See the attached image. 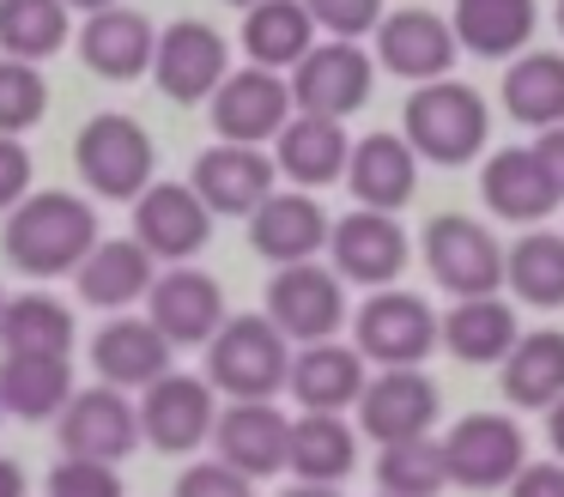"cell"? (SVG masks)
<instances>
[{
	"instance_id": "cell-24",
	"label": "cell",
	"mask_w": 564,
	"mask_h": 497,
	"mask_svg": "<svg viewBox=\"0 0 564 497\" xmlns=\"http://www.w3.org/2000/svg\"><path fill=\"white\" fill-rule=\"evenodd\" d=\"M479 201L503 225H546L558 213V188L540 170L534 145H503V152H491L486 170H479Z\"/></svg>"
},
{
	"instance_id": "cell-9",
	"label": "cell",
	"mask_w": 564,
	"mask_h": 497,
	"mask_svg": "<svg viewBox=\"0 0 564 497\" xmlns=\"http://www.w3.org/2000/svg\"><path fill=\"white\" fill-rule=\"evenodd\" d=\"M425 267L449 298H486L503 285V249L479 218L437 213L425 225Z\"/></svg>"
},
{
	"instance_id": "cell-45",
	"label": "cell",
	"mask_w": 564,
	"mask_h": 497,
	"mask_svg": "<svg viewBox=\"0 0 564 497\" xmlns=\"http://www.w3.org/2000/svg\"><path fill=\"white\" fill-rule=\"evenodd\" d=\"M503 491L510 497H564V461H522V473Z\"/></svg>"
},
{
	"instance_id": "cell-47",
	"label": "cell",
	"mask_w": 564,
	"mask_h": 497,
	"mask_svg": "<svg viewBox=\"0 0 564 497\" xmlns=\"http://www.w3.org/2000/svg\"><path fill=\"white\" fill-rule=\"evenodd\" d=\"M25 491H31L25 467H19L13 455H0V497H25Z\"/></svg>"
},
{
	"instance_id": "cell-36",
	"label": "cell",
	"mask_w": 564,
	"mask_h": 497,
	"mask_svg": "<svg viewBox=\"0 0 564 497\" xmlns=\"http://www.w3.org/2000/svg\"><path fill=\"white\" fill-rule=\"evenodd\" d=\"M74 310L50 291H19V298L0 303V352H55L67 358L74 352Z\"/></svg>"
},
{
	"instance_id": "cell-22",
	"label": "cell",
	"mask_w": 564,
	"mask_h": 497,
	"mask_svg": "<svg viewBox=\"0 0 564 497\" xmlns=\"http://www.w3.org/2000/svg\"><path fill=\"white\" fill-rule=\"evenodd\" d=\"M171 358H176V346L152 327V315L116 310L110 322L98 327V339H91V370H98V382L128 388V395L159 382V376L171 370Z\"/></svg>"
},
{
	"instance_id": "cell-37",
	"label": "cell",
	"mask_w": 564,
	"mask_h": 497,
	"mask_svg": "<svg viewBox=\"0 0 564 497\" xmlns=\"http://www.w3.org/2000/svg\"><path fill=\"white\" fill-rule=\"evenodd\" d=\"M503 285L534 310H564V237L558 230H534L503 255Z\"/></svg>"
},
{
	"instance_id": "cell-50",
	"label": "cell",
	"mask_w": 564,
	"mask_h": 497,
	"mask_svg": "<svg viewBox=\"0 0 564 497\" xmlns=\"http://www.w3.org/2000/svg\"><path fill=\"white\" fill-rule=\"evenodd\" d=\"M67 7H86V12H104V7H116V0H67Z\"/></svg>"
},
{
	"instance_id": "cell-19",
	"label": "cell",
	"mask_w": 564,
	"mask_h": 497,
	"mask_svg": "<svg viewBox=\"0 0 564 497\" xmlns=\"http://www.w3.org/2000/svg\"><path fill=\"white\" fill-rule=\"evenodd\" d=\"M213 449L225 467H237L243 479H273L285 473V443H292V419L273 400H231L213 419Z\"/></svg>"
},
{
	"instance_id": "cell-2",
	"label": "cell",
	"mask_w": 564,
	"mask_h": 497,
	"mask_svg": "<svg viewBox=\"0 0 564 497\" xmlns=\"http://www.w3.org/2000/svg\"><path fill=\"white\" fill-rule=\"evenodd\" d=\"M401 140L413 145L425 164H474L491 140V109L474 85L462 79H425L401 109Z\"/></svg>"
},
{
	"instance_id": "cell-20",
	"label": "cell",
	"mask_w": 564,
	"mask_h": 497,
	"mask_svg": "<svg viewBox=\"0 0 564 497\" xmlns=\"http://www.w3.org/2000/svg\"><path fill=\"white\" fill-rule=\"evenodd\" d=\"M328 225L334 218L322 213V201L310 188H273L268 201L249 213V242L256 255H268L273 267H292V261H316L328 249Z\"/></svg>"
},
{
	"instance_id": "cell-21",
	"label": "cell",
	"mask_w": 564,
	"mask_h": 497,
	"mask_svg": "<svg viewBox=\"0 0 564 497\" xmlns=\"http://www.w3.org/2000/svg\"><path fill=\"white\" fill-rule=\"evenodd\" d=\"M437 382L425 370H377L358 395V431L377 443H401V436H425L437 424Z\"/></svg>"
},
{
	"instance_id": "cell-33",
	"label": "cell",
	"mask_w": 564,
	"mask_h": 497,
	"mask_svg": "<svg viewBox=\"0 0 564 497\" xmlns=\"http://www.w3.org/2000/svg\"><path fill=\"white\" fill-rule=\"evenodd\" d=\"M285 467L304 485H340L358 467V431L346 424V412H304V419H292Z\"/></svg>"
},
{
	"instance_id": "cell-23",
	"label": "cell",
	"mask_w": 564,
	"mask_h": 497,
	"mask_svg": "<svg viewBox=\"0 0 564 497\" xmlns=\"http://www.w3.org/2000/svg\"><path fill=\"white\" fill-rule=\"evenodd\" d=\"M365 382H370L365 352L340 346V339H310V346H297L292 370H285V395H292L304 412H346V407H358Z\"/></svg>"
},
{
	"instance_id": "cell-18",
	"label": "cell",
	"mask_w": 564,
	"mask_h": 497,
	"mask_svg": "<svg viewBox=\"0 0 564 497\" xmlns=\"http://www.w3.org/2000/svg\"><path fill=\"white\" fill-rule=\"evenodd\" d=\"M273 182H280V170H273V152H261V145H207V152L195 158V176H188V188L207 201L213 218H249L261 201L273 194Z\"/></svg>"
},
{
	"instance_id": "cell-42",
	"label": "cell",
	"mask_w": 564,
	"mask_h": 497,
	"mask_svg": "<svg viewBox=\"0 0 564 497\" xmlns=\"http://www.w3.org/2000/svg\"><path fill=\"white\" fill-rule=\"evenodd\" d=\"M304 12L316 19V31H328V36H346V43H358V36H370V31H377L382 0H304Z\"/></svg>"
},
{
	"instance_id": "cell-35",
	"label": "cell",
	"mask_w": 564,
	"mask_h": 497,
	"mask_svg": "<svg viewBox=\"0 0 564 497\" xmlns=\"http://www.w3.org/2000/svg\"><path fill=\"white\" fill-rule=\"evenodd\" d=\"M503 109H510L522 128H558L564 121V55L558 48H528L510 55L503 73Z\"/></svg>"
},
{
	"instance_id": "cell-12",
	"label": "cell",
	"mask_w": 564,
	"mask_h": 497,
	"mask_svg": "<svg viewBox=\"0 0 564 497\" xmlns=\"http://www.w3.org/2000/svg\"><path fill=\"white\" fill-rule=\"evenodd\" d=\"M225 73H231V43L207 19H176L152 43V79L171 104H207Z\"/></svg>"
},
{
	"instance_id": "cell-38",
	"label": "cell",
	"mask_w": 564,
	"mask_h": 497,
	"mask_svg": "<svg viewBox=\"0 0 564 497\" xmlns=\"http://www.w3.org/2000/svg\"><path fill=\"white\" fill-rule=\"evenodd\" d=\"M67 48V0H0V55L50 61Z\"/></svg>"
},
{
	"instance_id": "cell-3",
	"label": "cell",
	"mask_w": 564,
	"mask_h": 497,
	"mask_svg": "<svg viewBox=\"0 0 564 497\" xmlns=\"http://www.w3.org/2000/svg\"><path fill=\"white\" fill-rule=\"evenodd\" d=\"M285 370H292V339L268 315H225L219 334L207 339L213 395L273 400V395H285Z\"/></svg>"
},
{
	"instance_id": "cell-5",
	"label": "cell",
	"mask_w": 564,
	"mask_h": 497,
	"mask_svg": "<svg viewBox=\"0 0 564 497\" xmlns=\"http://www.w3.org/2000/svg\"><path fill=\"white\" fill-rule=\"evenodd\" d=\"M352 346L365 352V364L377 370H413L437 352V310L419 291H370L352 315Z\"/></svg>"
},
{
	"instance_id": "cell-54",
	"label": "cell",
	"mask_w": 564,
	"mask_h": 497,
	"mask_svg": "<svg viewBox=\"0 0 564 497\" xmlns=\"http://www.w3.org/2000/svg\"><path fill=\"white\" fill-rule=\"evenodd\" d=\"M0 303H7V298H0Z\"/></svg>"
},
{
	"instance_id": "cell-13",
	"label": "cell",
	"mask_w": 564,
	"mask_h": 497,
	"mask_svg": "<svg viewBox=\"0 0 564 497\" xmlns=\"http://www.w3.org/2000/svg\"><path fill=\"white\" fill-rule=\"evenodd\" d=\"M328 255H334V273L346 279V285H394V279L406 273V261H413V242H406V230L394 225V213H377V206H358V213L334 218L328 225Z\"/></svg>"
},
{
	"instance_id": "cell-6",
	"label": "cell",
	"mask_w": 564,
	"mask_h": 497,
	"mask_svg": "<svg viewBox=\"0 0 564 497\" xmlns=\"http://www.w3.org/2000/svg\"><path fill=\"white\" fill-rule=\"evenodd\" d=\"M437 443H443L449 485H462V491H503L528 461L522 424H516L510 412H467V419H455Z\"/></svg>"
},
{
	"instance_id": "cell-52",
	"label": "cell",
	"mask_w": 564,
	"mask_h": 497,
	"mask_svg": "<svg viewBox=\"0 0 564 497\" xmlns=\"http://www.w3.org/2000/svg\"><path fill=\"white\" fill-rule=\"evenodd\" d=\"M231 7H256V0H231Z\"/></svg>"
},
{
	"instance_id": "cell-17",
	"label": "cell",
	"mask_w": 564,
	"mask_h": 497,
	"mask_svg": "<svg viewBox=\"0 0 564 497\" xmlns=\"http://www.w3.org/2000/svg\"><path fill=\"white\" fill-rule=\"evenodd\" d=\"M147 315L171 346H207L225 322V285L200 267L176 261L171 273H159L147 285Z\"/></svg>"
},
{
	"instance_id": "cell-39",
	"label": "cell",
	"mask_w": 564,
	"mask_h": 497,
	"mask_svg": "<svg viewBox=\"0 0 564 497\" xmlns=\"http://www.w3.org/2000/svg\"><path fill=\"white\" fill-rule=\"evenodd\" d=\"M377 485L389 497H437L449 485V467H443V443L437 436H401V443H382L377 455Z\"/></svg>"
},
{
	"instance_id": "cell-32",
	"label": "cell",
	"mask_w": 564,
	"mask_h": 497,
	"mask_svg": "<svg viewBox=\"0 0 564 497\" xmlns=\"http://www.w3.org/2000/svg\"><path fill=\"white\" fill-rule=\"evenodd\" d=\"M503 376V400L522 412H546L564 395V327H534L522 334L498 364Z\"/></svg>"
},
{
	"instance_id": "cell-27",
	"label": "cell",
	"mask_w": 564,
	"mask_h": 497,
	"mask_svg": "<svg viewBox=\"0 0 564 497\" xmlns=\"http://www.w3.org/2000/svg\"><path fill=\"white\" fill-rule=\"evenodd\" d=\"M152 43H159V31H152L147 12L104 7V12H91L86 31H79V61H86L98 79H140V73L152 67Z\"/></svg>"
},
{
	"instance_id": "cell-30",
	"label": "cell",
	"mask_w": 564,
	"mask_h": 497,
	"mask_svg": "<svg viewBox=\"0 0 564 497\" xmlns=\"http://www.w3.org/2000/svg\"><path fill=\"white\" fill-rule=\"evenodd\" d=\"M67 395H74V364L55 352H7L0 358V412L43 424L67 407Z\"/></svg>"
},
{
	"instance_id": "cell-16",
	"label": "cell",
	"mask_w": 564,
	"mask_h": 497,
	"mask_svg": "<svg viewBox=\"0 0 564 497\" xmlns=\"http://www.w3.org/2000/svg\"><path fill=\"white\" fill-rule=\"evenodd\" d=\"M370 36H377V67H389L394 79H413V85L449 79L455 55H462L449 19H437V12H425V7L382 12Z\"/></svg>"
},
{
	"instance_id": "cell-8",
	"label": "cell",
	"mask_w": 564,
	"mask_h": 497,
	"mask_svg": "<svg viewBox=\"0 0 564 497\" xmlns=\"http://www.w3.org/2000/svg\"><path fill=\"white\" fill-rule=\"evenodd\" d=\"M213 419H219V395L207 376L164 370L159 382L140 388V436L159 455H195L213 436Z\"/></svg>"
},
{
	"instance_id": "cell-43",
	"label": "cell",
	"mask_w": 564,
	"mask_h": 497,
	"mask_svg": "<svg viewBox=\"0 0 564 497\" xmlns=\"http://www.w3.org/2000/svg\"><path fill=\"white\" fill-rule=\"evenodd\" d=\"M176 497H256V479H243L237 467H225L213 455V461H195V467L176 473Z\"/></svg>"
},
{
	"instance_id": "cell-29",
	"label": "cell",
	"mask_w": 564,
	"mask_h": 497,
	"mask_svg": "<svg viewBox=\"0 0 564 497\" xmlns=\"http://www.w3.org/2000/svg\"><path fill=\"white\" fill-rule=\"evenodd\" d=\"M522 339V322L516 310L486 291V298H455V310L437 322V346L462 364H503V352Z\"/></svg>"
},
{
	"instance_id": "cell-14",
	"label": "cell",
	"mask_w": 564,
	"mask_h": 497,
	"mask_svg": "<svg viewBox=\"0 0 564 497\" xmlns=\"http://www.w3.org/2000/svg\"><path fill=\"white\" fill-rule=\"evenodd\" d=\"M134 242L152 261H195L213 242V213L188 182H147L134 194Z\"/></svg>"
},
{
	"instance_id": "cell-15",
	"label": "cell",
	"mask_w": 564,
	"mask_h": 497,
	"mask_svg": "<svg viewBox=\"0 0 564 497\" xmlns=\"http://www.w3.org/2000/svg\"><path fill=\"white\" fill-rule=\"evenodd\" d=\"M207 109H213V133H219V140L261 145L285 128V116H292V85L273 67H243V73H225L219 91L207 97Z\"/></svg>"
},
{
	"instance_id": "cell-10",
	"label": "cell",
	"mask_w": 564,
	"mask_h": 497,
	"mask_svg": "<svg viewBox=\"0 0 564 497\" xmlns=\"http://www.w3.org/2000/svg\"><path fill=\"white\" fill-rule=\"evenodd\" d=\"M268 322L280 327L292 346L310 339H334L346 322V279L334 267L316 261H292L268 279Z\"/></svg>"
},
{
	"instance_id": "cell-51",
	"label": "cell",
	"mask_w": 564,
	"mask_h": 497,
	"mask_svg": "<svg viewBox=\"0 0 564 497\" xmlns=\"http://www.w3.org/2000/svg\"><path fill=\"white\" fill-rule=\"evenodd\" d=\"M558 31H564V0H558Z\"/></svg>"
},
{
	"instance_id": "cell-28",
	"label": "cell",
	"mask_w": 564,
	"mask_h": 497,
	"mask_svg": "<svg viewBox=\"0 0 564 497\" xmlns=\"http://www.w3.org/2000/svg\"><path fill=\"white\" fill-rule=\"evenodd\" d=\"M152 279H159V261L134 237H98L91 255L74 267V285L91 310H128V303L147 298Z\"/></svg>"
},
{
	"instance_id": "cell-7",
	"label": "cell",
	"mask_w": 564,
	"mask_h": 497,
	"mask_svg": "<svg viewBox=\"0 0 564 497\" xmlns=\"http://www.w3.org/2000/svg\"><path fill=\"white\" fill-rule=\"evenodd\" d=\"M55 436H62V455L79 461H128L140 449V407L128 400V388H74L67 407L55 412Z\"/></svg>"
},
{
	"instance_id": "cell-11",
	"label": "cell",
	"mask_w": 564,
	"mask_h": 497,
	"mask_svg": "<svg viewBox=\"0 0 564 497\" xmlns=\"http://www.w3.org/2000/svg\"><path fill=\"white\" fill-rule=\"evenodd\" d=\"M370 85H377V61L358 43L334 36V43H310V55L292 67V104L304 116H358L370 104Z\"/></svg>"
},
{
	"instance_id": "cell-40",
	"label": "cell",
	"mask_w": 564,
	"mask_h": 497,
	"mask_svg": "<svg viewBox=\"0 0 564 497\" xmlns=\"http://www.w3.org/2000/svg\"><path fill=\"white\" fill-rule=\"evenodd\" d=\"M50 109V85H43L37 61L0 55V133H31Z\"/></svg>"
},
{
	"instance_id": "cell-4",
	"label": "cell",
	"mask_w": 564,
	"mask_h": 497,
	"mask_svg": "<svg viewBox=\"0 0 564 497\" xmlns=\"http://www.w3.org/2000/svg\"><path fill=\"white\" fill-rule=\"evenodd\" d=\"M74 164H79V176H86V188H98L104 201H134L152 182V170H159V145H152V133L140 128L134 116L104 109V116H91L86 128H79Z\"/></svg>"
},
{
	"instance_id": "cell-26",
	"label": "cell",
	"mask_w": 564,
	"mask_h": 497,
	"mask_svg": "<svg viewBox=\"0 0 564 497\" xmlns=\"http://www.w3.org/2000/svg\"><path fill=\"white\" fill-rule=\"evenodd\" d=\"M346 188L358 194V206L401 213L419 188V152L401 133H365V140H352V158H346Z\"/></svg>"
},
{
	"instance_id": "cell-41",
	"label": "cell",
	"mask_w": 564,
	"mask_h": 497,
	"mask_svg": "<svg viewBox=\"0 0 564 497\" xmlns=\"http://www.w3.org/2000/svg\"><path fill=\"white\" fill-rule=\"evenodd\" d=\"M50 497H122V479H116L110 461H79L62 455L50 473Z\"/></svg>"
},
{
	"instance_id": "cell-44",
	"label": "cell",
	"mask_w": 564,
	"mask_h": 497,
	"mask_svg": "<svg viewBox=\"0 0 564 497\" xmlns=\"http://www.w3.org/2000/svg\"><path fill=\"white\" fill-rule=\"evenodd\" d=\"M31 145L19 133H0V213H13L19 201L31 194Z\"/></svg>"
},
{
	"instance_id": "cell-34",
	"label": "cell",
	"mask_w": 564,
	"mask_h": 497,
	"mask_svg": "<svg viewBox=\"0 0 564 497\" xmlns=\"http://www.w3.org/2000/svg\"><path fill=\"white\" fill-rule=\"evenodd\" d=\"M316 43V19L304 12V0H256L243 7V55L249 67H297Z\"/></svg>"
},
{
	"instance_id": "cell-48",
	"label": "cell",
	"mask_w": 564,
	"mask_h": 497,
	"mask_svg": "<svg viewBox=\"0 0 564 497\" xmlns=\"http://www.w3.org/2000/svg\"><path fill=\"white\" fill-rule=\"evenodd\" d=\"M546 443L558 449V461H564V395L546 407Z\"/></svg>"
},
{
	"instance_id": "cell-25",
	"label": "cell",
	"mask_w": 564,
	"mask_h": 497,
	"mask_svg": "<svg viewBox=\"0 0 564 497\" xmlns=\"http://www.w3.org/2000/svg\"><path fill=\"white\" fill-rule=\"evenodd\" d=\"M346 158H352V140H346V121H334V116H304L297 109L273 133V170L292 176L297 188H328V182H340Z\"/></svg>"
},
{
	"instance_id": "cell-31",
	"label": "cell",
	"mask_w": 564,
	"mask_h": 497,
	"mask_svg": "<svg viewBox=\"0 0 564 497\" xmlns=\"http://www.w3.org/2000/svg\"><path fill=\"white\" fill-rule=\"evenodd\" d=\"M534 24H540L534 0H455V12H449L455 43L479 61L522 55V48L534 43Z\"/></svg>"
},
{
	"instance_id": "cell-1",
	"label": "cell",
	"mask_w": 564,
	"mask_h": 497,
	"mask_svg": "<svg viewBox=\"0 0 564 497\" xmlns=\"http://www.w3.org/2000/svg\"><path fill=\"white\" fill-rule=\"evenodd\" d=\"M91 242H98V213H91L86 194H67V188H31L7 213V230H0L7 261L31 279L74 273L91 255Z\"/></svg>"
},
{
	"instance_id": "cell-53",
	"label": "cell",
	"mask_w": 564,
	"mask_h": 497,
	"mask_svg": "<svg viewBox=\"0 0 564 497\" xmlns=\"http://www.w3.org/2000/svg\"><path fill=\"white\" fill-rule=\"evenodd\" d=\"M382 497H389V491H382Z\"/></svg>"
},
{
	"instance_id": "cell-49",
	"label": "cell",
	"mask_w": 564,
	"mask_h": 497,
	"mask_svg": "<svg viewBox=\"0 0 564 497\" xmlns=\"http://www.w3.org/2000/svg\"><path fill=\"white\" fill-rule=\"evenodd\" d=\"M280 497H340V491H334V485H304V479H297V485H285Z\"/></svg>"
},
{
	"instance_id": "cell-46",
	"label": "cell",
	"mask_w": 564,
	"mask_h": 497,
	"mask_svg": "<svg viewBox=\"0 0 564 497\" xmlns=\"http://www.w3.org/2000/svg\"><path fill=\"white\" fill-rule=\"evenodd\" d=\"M534 158H540V170L552 176V188H558V201H564V121H558V128H540Z\"/></svg>"
}]
</instances>
